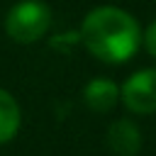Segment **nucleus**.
<instances>
[{"instance_id":"nucleus-5","label":"nucleus","mask_w":156,"mask_h":156,"mask_svg":"<svg viewBox=\"0 0 156 156\" xmlns=\"http://www.w3.org/2000/svg\"><path fill=\"white\" fill-rule=\"evenodd\" d=\"M83 98H85V105L95 112H107L115 107L117 98H119V88L107 80V78H95L85 85L83 90Z\"/></svg>"},{"instance_id":"nucleus-6","label":"nucleus","mask_w":156,"mask_h":156,"mask_svg":"<svg viewBox=\"0 0 156 156\" xmlns=\"http://www.w3.org/2000/svg\"><path fill=\"white\" fill-rule=\"evenodd\" d=\"M20 129V105L15 98L0 88V144L10 141Z\"/></svg>"},{"instance_id":"nucleus-3","label":"nucleus","mask_w":156,"mask_h":156,"mask_svg":"<svg viewBox=\"0 0 156 156\" xmlns=\"http://www.w3.org/2000/svg\"><path fill=\"white\" fill-rule=\"evenodd\" d=\"M119 98L127 110L136 115L156 112V68H144L129 76L119 90Z\"/></svg>"},{"instance_id":"nucleus-1","label":"nucleus","mask_w":156,"mask_h":156,"mask_svg":"<svg viewBox=\"0 0 156 156\" xmlns=\"http://www.w3.org/2000/svg\"><path fill=\"white\" fill-rule=\"evenodd\" d=\"M80 39L85 49L107 63H122L134 56L141 44V29L132 15L119 7L105 5L85 15L80 24Z\"/></svg>"},{"instance_id":"nucleus-4","label":"nucleus","mask_w":156,"mask_h":156,"mask_svg":"<svg viewBox=\"0 0 156 156\" xmlns=\"http://www.w3.org/2000/svg\"><path fill=\"white\" fill-rule=\"evenodd\" d=\"M107 146L115 151V156H136L141 149V134L134 122L117 119L107 129Z\"/></svg>"},{"instance_id":"nucleus-7","label":"nucleus","mask_w":156,"mask_h":156,"mask_svg":"<svg viewBox=\"0 0 156 156\" xmlns=\"http://www.w3.org/2000/svg\"><path fill=\"white\" fill-rule=\"evenodd\" d=\"M144 44H146V51L156 58V22L146 29V34H144Z\"/></svg>"},{"instance_id":"nucleus-2","label":"nucleus","mask_w":156,"mask_h":156,"mask_svg":"<svg viewBox=\"0 0 156 156\" xmlns=\"http://www.w3.org/2000/svg\"><path fill=\"white\" fill-rule=\"evenodd\" d=\"M51 24V10L39 0H22L10 7L5 17V29L10 39L20 44H32L46 34Z\"/></svg>"}]
</instances>
